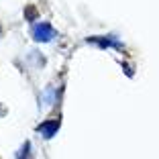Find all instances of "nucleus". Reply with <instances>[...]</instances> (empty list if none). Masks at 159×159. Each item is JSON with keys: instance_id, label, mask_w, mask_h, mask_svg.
<instances>
[{"instance_id": "1", "label": "nucleus", "mask_w": 159, "mask_h": 159, "mask_svg": "<svg viewBox=\"0 0 159 159\" xmlns=\"http://www.w3.org/2000/svg\"><path fill=\"white\" fill-rule=\"evenodd\" d=\"M33 35H35V39H37V41H49V39L53 37V29L49 27L47 23H41V25H37V27H35Z\"/></svg>"}, {"instance_id": "2", "label": "nucleus", "mask_w": 159, "mask_h": 159, "mask_svg": "<svg viewBox=\"0 0 159 159\" xmlns=\"http://www.w3.org/2000/svg\"><path fill=\"white\" fill-rule=\"evenodd\" d=\"M57 126H59V120H53L51 125H43V126H39V131H43V135H45V137H51L53 131H55Z\"/></svg>"}]
</instances>
